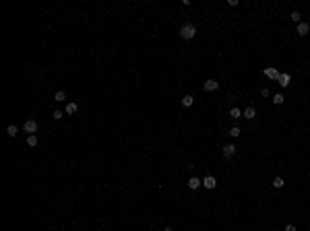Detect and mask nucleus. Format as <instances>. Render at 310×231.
Segmentation results:
<instances>
[{"label": "nucleus", "instance_id": "1", "mask_svg": "<svg viewBox=\"0 0 310 231\" xmlns=\"http://www.w3.org/2000/svg\"><path fill=\"white\" fill-rule=\"evenodd\" d=\"M180 35H182V39H186V41L194 39V35H197V27H194L192 23H184L182 27H180Z\"/></svg>", "mask_w": 310, "mask_h": 231}, {"label": "nucleus", "instance_id": "2", "mask_svg": "<svg viewBox=\"0 0 310 231\" xmlns=\"http://www.w3.org/2000/svg\"><path fill=\"white\" fill-rule=\"evenodd\" d=\"M217 89H219V83H217V81H213V79H209V81H205V83H203V91H207V93L217 91Z\"/></svg>", "mask_w": 310, "mask_h": 231}, {"label": "nucleus", "instance_id": "3", "mask_svg": "<svg viewBox=\"0 0 310 231\" xmlns=\"http://www.w3.org/2000/svg\"><path fill=\"white\" fill-rule=\"evenodd\" d=\"M23 130H25L27 134L37 132V122H35V120H27V122H25V126H23Z\"/></svg>", "mask_w": 310, "mask_h": 231}, {"label": "nucleus", "instance_id": "4", "mask_svg": "<svg viewBox=\"0 0 310 231\" xmlns=\"http://www.w3.org/2000/svg\"><path fill=\"white\" fill-rule=\"evenodd\" d=\"M203 186H205L207 190H213V188L217 186V180L213 176H207V177H203Z\"/></svg>", "mask_w": 310, "mask_h": 231}, {"label": "nucleus", "instance_id": "5", "mask_svg": "<svg viewBox=\"0 0 310 231\" xmlns=\"http://www.w3.org/2000/svg\"><path fill=\"white\" fill-rule=\"evenodd\" d=\"M221 153H223V157L226 159H231L234 155H236V144H226Z\"/></svg>", "mask_w": 310, "mask_h": 231}, {"label": "nucleus", "instance_id": "6", "mask_svg": "<svg viewBox=\"0 0 310 231\" xmlns=\"http://www.w3.org/2000/svg\"><path fill=\"white\" fill-rule=\"evenodd\" d=\"M279 70H277V68H265V76H267V79H273V81H277V79H279Z\"/></svg>", "mask_w": 310, "mask_h": 231}, {"label": "nucleus", "instance_id": "7", "mask_svg": "<svg viewBox=\"0 0 310 231\" xmlns=\"http://www.w3.org/2000/svg\"><path fill=\"white\" fill-rule=\"evenodd\" d=\"M277 83H279L281 87H287V85L291 83V76H290V74H286V72H281L279 79H277Z\"/></svg>", "mask_w": 310, "mask_h": 231}, {"label": "nucleus", "instance_id": "8", "mask_svg": "<svg viewBox=\"0 0 310 231\" xmlns=\"http://www.w3.org/2000/svg\"><path fill=\"white\" fill-rule=\"evenodd\" d=\"M199 186H203V180H199L197 176H192L190 180H188V188H190V190H197Z\"/></svg>", "mask_w": 310, "mask_h": 231}, {"label": "nucleus", "instance_id": "9", "mask_svg": "<svg viewBox=\"0 0 310 231\" xmlns=\"http://www.w3.org/2000/svg\"><path fill=\"white\" fill-rule=\"evenodd\" d=\"M308 31H310V25L308 23H300V25H298V35H300V37H306Z\"/></svg>", "mask_w": 310, "mask_h": 231}, {"label": "nucleus", "instance_id": "10", "mask_svg": "<svg viewBox=\"0 0 310 231\" xmlns=\"http://www.w3.org/2000/svg\"><path fill=\"white\" fill-rule=\"evenodd\" d=\"M242 116H244L246 120H254L256 118V109L254 108H246L244 112H242Z\"/></svg>", "mask_w": 310, "mask_h": 231}, {"label": "nucleus", "instance_id": "11", "mask_svg": "<svg viewBox=\"0 0 310 231\" xmlns=\"http://www.w3.org/2000/svg\"><path fill=\"white\" fill-rule=\"evenodd\" d=\"M192 103H194V97H192V95H184L182 97V105L184 108H190Z\"/></svg>", "mask_w": 310, "mask_h": 231}, {"label": "nucleus", "instance_id": "12", "mask_svg": "<svg viewBox=\"0 0 310 231\" xmlns=\"http://www.w3.org/2000/svg\"><path fill=\"white\" fill-rule=\"evenodd\" d=\"M240 132H242L240 126H234V128H230V130H227V134H230L231 138H238V136H240Z\"/></svg>", "mask_w": 310, "mask_h": 231}, {"label": "nucleus", "instance_id": "13", "mask_svg": "<svg viewBox=\"0 0 310 231\" xmlns=\"http://www.w3.org/2000/svg\"><path fill=\"white\" fill-rule=\"evenodd\" d=\"M230 118H234V120H240V118H242V112H240L238 108H231V109H230Z\"/></svg>", "mask_w": 310, "mask_h": 231}, {"label": "nucleus", "instance_id": "14", "mask_svg": "<svg viewBox=\"0 0 310 231\" xmlns=\"http://www.w3.org/2000/svg\"><path fill=\"white\" fill-rule=\"evenodd\" d=\"M271 101H273V103H275V105H281V103H283V101H286V97H283V95H281V93H277V95H273V99H271Z\"/></svg>", "mask_w": 310, "mask_h": 231}, {"label": "nucleus", "instance_id": "15", "mask_svg": "<svg viewBox=\"0 0 310 231\" xmlns=\"http://www.w3.org/2000/svg\"><path fill=\"white\" fill-rule=\"evenodd\" d=\"M37 143H40V140H37L35 134H27V144H29V147H35Z\"/></svg>", "mask_w": 310, "mask_h": 231}, {"label": "nucleus", "instance_id": "16", "mask_svg": "<svg viewBox=\"0 0 310 231\" xmlns=\"http://www.w3.org/2000/svg\"><path fill=\"white\" fill-rule=\"evenodd\" d=\"M290 17H291V21H294V23H298V25L302 23V15H300V10H294Z\"/></svg>", "mask_w": 310, "mask_h": 231}, {"label": "nucleus", "instance_id": "17", "mask_svg": "<svg viewBox=\"0 0 310 231\" xmlns=\"http://www.w3.org/2000/svg\"><path fill=\"white\" fill-rule=\"evenodd\" d=\"M283 184H286V180H283V177H279V176L273 180V188H283Z\"/></svg>", "mask_w": 310, "mask_h": 231}, {"label": "nucleus", "instance_id": "18", "mask_svg": "<svg viewBox=\"0 0 310 231\" xmlns=\"http://www.w3.org/2000/svg\"><path fill=\"white\" fill-rule=\"evenodd\" d=\"M17 132H19V130H17V126H13V124L6 128V134H8V136H17Z\"/></svg>", "mask_w": 310, "mask_h": 231}, {"label": "nucleus", "instance_id": "19", "mask_svg": "<svg viewBox=\"0 0 310 231\" xmlns=\"http://www.w3.org/2000/svg\"><path fill=\"white\" fill-rule=\"evenodd\" d=\"M64 99H66V93H64V91H58V93L54 95V101H64Z\"/></svg>", "mask_w": 310, "mask_h": 231}, {"label": "nucleus", "instance_id": "20", "mask_svg": "<svg viewBox=\"0 0 310 231\" xmlns=\"http://www.w3.org/2000/svg\"><path fill=\"white\" fill-rule=\"evenodd\" d=\"M77 109H79V108H77V103H68V105H66V113H77Z\"/></svg>", "mask_w": 310, "mask_h": 231}, {"label": "nucleus", "instance_id": "21", "mask_svg": "<svg viewBox=\"0 0 310 231\" xmlns=\"http://www.w3.org/2000/svg\"><path fill=\"white\" fill-rule=\"evenodd\" d=\"M52 118H54V120H62V112H60V109H56V112L52 113Z\"/></svg>", "mask_w": 310, "mask_h": 231}, {"label": "nucleus", "instance_id": "22", "mask_svg": "<svg viewBox=\"0 0 310 231\" xmlns=\"http://www.w3.org/2000/svg\"><path fill=\"white\" fill-rule=\"evenodd\" d=\"M261 95H263V97H269V89H267V87L261 89Z\"/></svg>", "mask_w": 310, "mask_h": 231}, {"label": "nucleus", "instance_id": "23", "mask_svg": "<svg viewBox=\"0 0 310 231\" xmlns=\"http://www.w3.org/2000/svg\"><path fill=\"white\" fill-rule=\"evenodd\" d=\"M286 231H296V225H291V223H290V225H286Z\"/></svg>", "mask_w": 310, "mask_h": 231}, {"label": "nucleus", "instance_id": "24", "mask_svg": "<svg viewBox=\"0 0 310 231\" xmlns=\"http://www.w3.org/2000/svg\"><path fill=\"white\" fill-rule=\"evenodd\" d=\"M163 231H174V229H172V227H166V229H163Z\"/></svg>", "mask_w": 310, "mask_h": 231}]
</instances>
